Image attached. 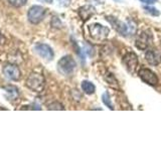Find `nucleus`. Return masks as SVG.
<instances>
[{
    "label": "nucleus",
    "mask_w": 161,
    "mask_h": 151,
    "mask_svg": "<svg viewBox=\"0 0 161 151\" xmlns=\"http://www.w3.org/2000/svg\"><path fill=\"white\" fill-rule=\"evenodd\" d=\"M26 87L28 89H30L33 92H42L44 88V85H45V80L44 77L42 74H38V73H31L28 78L26 80Z\"/></svg>",
    "instance_id": "obj_1"
},
{
    "label": "nucleus",
    "mask_w": 161,
    "mask_h": 151,
    "mask_svg": "<svg viewBox=\"0 0 161 151\" xmlns=\"http://www.w3.org/2000/svg\"><path fill=\"white\" fill-rule=\"evenodd\" d=\"M75 69V62L70 55L63 57L58 63V72L64 76H69L74 73Z\"/></svg>",
    "instance_id": "obj_2"
},
{
    "label": "nucleus",
    "mask_w": 161,
    "mask_h": 151,
    "mask_svg": "<svg viewBox=\"0 0 161 151\" xmlns=\"http://www.w3.org/2000/svg\"><path fill=\"white\" fill-rule=\"evenodd\" d=\"M89 30H90V34L94 39L99 40V42H102V40H105L108 37L110 30L108 27L103 26L99 23H94L91 24L89 26Z\"/></svg>",
    "instance_id": "obj_3"
},
{
    "label": "nucleus",
    "mask_w": 161,
    "mask_h": 151,
    "mask_svg": "<svg viewBox=\"0 0 161 151\" xmlns=\"http://www.w3.org/2000/svg\"><path fill=\"white\" fill-rule=\"evenodd\" d=\"M44 15H45V9L42 6L33 5V6H31L28 10L27 18L30 23L38 24L44 18Z\"/></svg>",
    "instance_id": "obj_4"
},
{
    "label": "nucleus",
    "mask_w": 161,
    "mask_h": 151,
    "mask_svg": "<svg viewBox=\"0 0 161 151\" xmlns=\"http://www.w3.org/2000/svg\"><path fill=\"white\" fill-rule=\"evenodd\" d=\"M122 63L125 65L126 70H127L130 74H134L138 69V64H139L138 57L132 52L127 53L124 55Z\"/></svg>",
    "instance_id": "obj_5"
},
{
    "label": "nucleus",
    "mask_w": 161,
    "mask_h": 151,
    "mask_svg": "<svg viewBox=\"0 0 161 151\" xmlns=\"http://www.w3.org/2000/svg\"><path fill=\"white\" fill-rule=\"evenodd\" d=\"M139 77L144 83L151 85V86H156L158 84V78L152 70L149 69H141L139 70Z\"/></svg>",
    "instance_id": "obj_6"
},
{
    "label": "nucleus",
    "mask_w": 161,
    "mask_h": 151,
    "mask_svg": "<svg viewBox=\"0 0 161 151\" xmlns=\"http://www.w3.org/2000/svg\"><path fill=\"white\" fill-rule=\"evenodd\" d=\"M152 42V34L149 31H142L136 39V48L139 49H146Z\"/></svg>",
    "instance_id": "obj_7"
},
{
    "label": "nucleus",
    "mask_w": 161,
    "mask_h": 151,
    "mask_svg": "<svg viewBox=\"0 0 161 151\" xmlns=\"http://www.w3.org/2000/svg\"><path fill=\"white\" fill-rule=\"evenodd\" d=\"M34 50L37 53L38 55L47 60H52L54 57L53 48L45 43H37L34 47Z\"/></svg>",
    "instance_id": "obj_8"
},
{
    "label": "nucleus",
    "mask_w": 161,
    "mask_h": 151,
    "mask_svg": "<svg viewBox=\"0 0 161 151\" xmlns=\"http://www.w3.org/2000/svg\"><path fill=\"white\" fill-rule=\"evenodd\" d=\"M3 74L7 79L12 81H18L20 77H21V73H20V70L18 69V67L12 64H8L5 65L3 68Z\"/></svg>",
    "instance_id": "obj_9"
},
{
    "label": "nucleus",
    "mask_w": 161,
    "mask_h": 151,
    "mask_svg": "<svg viewBox=\"0 0 161 151\" xmlns=\"http://www.w3.org/2000/svg\"><path fill=\"white\" fill-rule=\"evenodd\" d=\"M106 19L108 20V21L111 23V25L114 27V29H116V31H118L121 35H126L128 34L129 32V29H128V25L125 24L124 22H122L121 20L115 18V17H112V16H108L106 17Z\"/></svg>",
    "instance_id": "obj_10"
},
{
    "label": "nucleus",
    "mask_w": 161,
    "mask_h": 151,
    "mask_svg": "<svg viewBox=\"0 0 161 151\" xmlns=\"http://www.w3.org/2000/svg\"><path fill=\"white\" fill-rule=\"evenodd\" d=\"M146 60L152 65H158L161 63V53L157 49H150L147 50L145 54Z\"/></svg>",
    "instance_id": "obj_11"
},
{
    "label": "nucleus",
    "mask_w": 161,
    "mask_h": 151,
    "mask_svg": "<svg viewBox=\"0 0 161 151\" xmlns=\"http://www.w3.org/2000/svg\"><path fill=\"white\" fill-rule=\"evenodd\" d=\"M95 13H96V9L94 6H92V5H85V6L80 7L79 9V15L84 21L91 18Z\"/></svg>",
    "instance_id": "obj_12"
},
{
    "label": "nucleus",
    "mask_w": 161,
    "mask_h": 151,
    "mask_svg": "<svg viewBox=\"0 0 161 151\" xmlns=\"http://www.w3.org/2000/svg\"><path fill=\"white\" fill-rule=\"evenodd\" d=\"M82 90L84 91V93L88 94V95H92L95 93L96 87L92 82H89V81H83L82 82Z\"/></svg>",
    "instance_id": "obj_13"
},
{
    "label": "nucleus",
    "mask_w": 161,
    "mask_h": 151,
    "mask_svg": "<svg viewBox=\"0 0 161 151\" xmlns=\"http://www.w3.org/2000/svg\"><path fill=\"white\" fill-rule=\"evenodd\" d=\"M5 91H6V93L8 94L7 98L8 100H16L18 98V90L16 87H14V86H8V87L5 88Z\"/></svg>",
    "instance_id": "obj_14"
},
{
    "label": "nucleus",
    "mask_w": 161,
    "mask_h": 151,
    "mask_svg": "<svg viewBox=\"0 0 161 151\" xmlns=\"http://www.w3.org/2000/svg\"><path fill=\"white\" fill-rule=\"evenodd\" d=\"M102 100L104 104L107 106V107H109L111 110H113V105H112V102H111V99H110V95L108 93H104L103 96H102Z\"/></svg>",
    "instance_id": "obj_15"
},
{
    "label": "nucleus",
    "mask_w": 161,
    "mask_h": 151,
    "mask_svg": "<svg viewBox=\"0 0 161 151\" xmlns=\"http://www.w3.org/2000/svg\"><path fill=\"white\" fill-rule=\"evenodd\" d=\"M8 2L13 7H21L26 4L27 0H8Z\"/></svg>",
    "instance_id": "obj_16"
},
{
    "label": "nucleus",
    "mask_w": 161,
    "mask_h": 151,
    "mask_svg": "<svg viewBox=\"0 0 161 151\" xmlns=\"http://www.w3.org/2000/svg\"><path fill=\"white\" fill-rule=\"evenodd\" d=\"M48 109L49 110H64V108L63 107V105L59 104L58 102H53L48 105Z\"/></svg>",
    "instance_id": "obj_17"
},
{
    "label": "nucleus",
    "mask_w": 161,
    "mask_h": 151,
    "mask_svg": "<svg viewBox=\"0 0 161 151\" xmlns=\"http://www.w3.org/2000/svg\"><path fill=\"white\" fill-rule=\"evenodd\" d=\"M145 9H146V11L149 12V13H151L152 15H156V16H158V15H159V11H158V10L156 9V8L147 6V7H145Z\"/></svg>",
    "instance_id": "obj_18"
},
{
    "label": "nucleus",
    "mask_w": 161,
    "mask_h": 151,
    "mask_svg": "<svg viewBox=\"0 0 161 151\" xmlns=\"http://www.w3.org/2000/svg\"><path fill=\"white\" fill-rule=\"evenodd\" d=\"M58 1L59 5H62V6H64V7H67L70 4L72 0H58Z\"/></svg>",
    "instance_id": "obj_19"
},
{
    "label": "nucleus",
    "mask_w": 161,
    "mask_h": 151,
    "mask_svg": "<svg viewBox=\"0 0 161 151\" xmlns=\"http://www.w3.org/2000/svg\"><path fill=\"white\" fill-rule=\"evenodd\" d=\"M142 2H144V3H147V4H151V3H153V2H155L156 0H141Z\"/></svg>",
    "instance_id": "obj_20"
},
{
    "label": "nucleus",
    "mask_w": 161,
    "mask_h": 151,
    "mask_svg": "<svg viewBox=\"0 0 161 151\" xmlns=\"http://www.w3.org/2000/svg\"><path fill=\"white\" fill-rule=\"evenodd\" d=\"M40 1H43V2H47V3H50V2H52V0H40Z\"/></svg>",
    "instance_id": "obj_21"
},
{
    "label": "nucleus",
    "mask_w": 161,
    "mask_h": 151,
    "mask_svg": "<svg viewBox=\"0 0 161 151\" xmlns=\"http://www.w3.org/2000/svg\"><path fill=\"white\" fill-rule=\"evenodd\" d=\"M96 1H98V2H100V3H102V2H103V0H96Z\"/></svg>",
    "instance_id": "obj_22"
},
{
    "label": "nucleus",
    "mask_w": 161,
    "mask_h": 151,
    "mask_svg": "<svg viewBox=\"0 0 161 151\" xmlns=\"http://www.w3.org/2000/svg\"><path fill=\"white\" fill-rule=\"evenodd\" d=\"M0 39H1V31H0Z\"/></svg>",
    "instance_id": "obj_23"
}]
</instances>
